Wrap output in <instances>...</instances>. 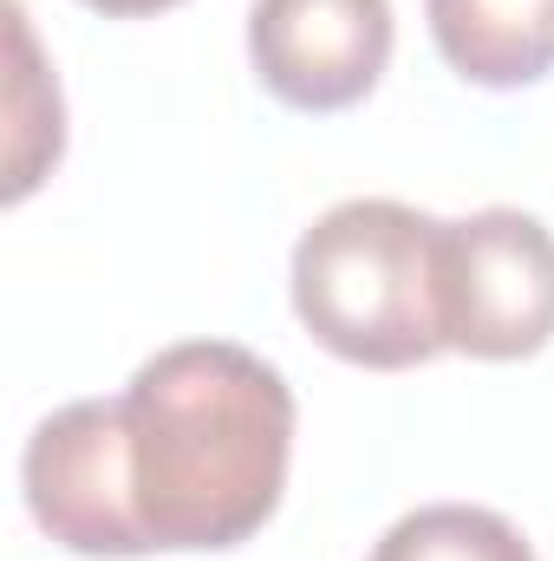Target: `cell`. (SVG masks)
<instances>
[{
  "label": "cell",
  "mask_w": 554,
  "mask_h": 561,
  "mask_svg": "<svg viewBox=\"0 0 554 561\" xmlns=\"http://www.w3.org/2000/svg\"><path fill=\"white\" fill-rule=\"evenodd\" d=\"M118 457L143 549H235L287 490L293 392L235 340H176L118 392Z\"/></svg>",
  "instance_id": "obj_1"
},
{
  "label": "cell",
  "mask_w": 554,
  "mask_h": 561,
  "mask_svg": "<svg viewBox=\"0 0 554 561\" xmlns=\"http://www.w3.org/2000/svg\"><path fill=\"white\" fill-rule=\"evenodd\" d=\"M437 216L392 196H353L293 242V313L346 366L405 373L443 346L437 320Z\"/></svg>",
  "instance_id": "obj_2"
},
{
  "label": "cell",
  "mask_w": 554,
  "mask_h": 561,
  "mask_svg": "<svg viewBox=\"0 0 554 561\" xmlns=\"http://www.w3.org/2000/svg\"><path fill=\"white\" fill-rule=\"evenodd\" d=\"M443 346L470 359H529L554 340V229L529 209H476L437 229Z\"/></svg>",
  "instance_id": "obj_3"
},
{
  "label": "cell",
  "mask_w": 554,
  "mask_h": 561,
  "mask_svg": "<svg viewBox=\"0 0 554 561\" xmlns=\"http://www.w3.org/2000/svg\"><path fill=\"white\" fill-rule=\"evenodd\" d=\"M20 490L33 523L72 556H150L131 523L118 399H79L33 424L20 457Z\"/></svg>",
  "instance_id": "obj_4"
},
{
  "label": "cell",
  "mask_w": 554,
  "mask_h": 561,
  "mask_svg": "<svg viewBox=\"0 0 554 561\" xmlns=\"http://www.w3.org/2000/svg\"><path fill=\"white\" fill-rule=\"evenodd\" d=\"M255 79L293 112H346L392 66V0H255Z\"/></svg>",
  "instance_id": "obj_5"
},
{
  "label": "cell",
  "mask_w": 554,
  "mask_h": 561,
  "mask_svg": "<svg viewBox=\"0 0 554 561\" xmlns=\"http://www.w3.org/2000/svg\"><path fill=\"white\" fill-rule=\"evenodd\" d=\"M443 66L470 85L509 92L554 72V0H424Z\"/></svg>",
  "instance_id": "obj_6"
},
{
  "label": "cell",
  "mask_w": 554,
  "mask_h": 561,
  "mask_svg": "<svg viewBox=\"0 0 554 561\" xmlns=\"http://www.w3.org/2000/svg\"><path fill=\"white\" fill-rule=\"evenodd\" d=\"M7 7V46H13V79H7V203H20L66 150V105H59V79L46 72L26 7Z\"/></svg>",
  "instance_id": "obj_7"
},
{
  "label": "cell",
  "mask_w": 554,
  "mask_h": 561,
  "mask_svg": "<svg viewBox=\"0 0 554 561\" xmlns=\"http://www.w3.org/2000/svg\"><path fill=\"white\" fill-rule=\"evenodd\" d=\"M366 561H535L529 536L476 503H424L399 516Z\"/></svg>",
  "instance_id": "obj_8"
},
{
  "label": "cell",
  "mask_w": 554,
  "mask_h": 561,
  "mask_svg": "<svg viewBox=\"0 0 554 561\" xmlns=\"http://www.w3.org/2000/svg\"><path fill=\"white\" fill-rule=\"evenodd\" d=\"M85 7H99L112 20H143V13H163V7H183V0H85Z\"/></svg>",
  "instance_id": "obj_9"
}]
</instances>
